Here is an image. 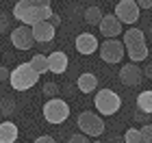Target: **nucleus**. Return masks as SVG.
<instances>
[{
    "mask_svg": "<svg viewBox=\"0 0 152 143\" xmlns=\"http://www.w3.org/2000/svg\"><path fill=\"white\" fill-rule=\"evenodd\" d=\"M54 15L52 7H46V9H37L35 4H31V0H18L15 7H13V17L20 20L22 26H35L39 22H48Z\"/></svg>",
    "mask_w": 152,
    "mask_h": 143,
    "instance_id": "obj_1",
    "label": "nucleus"
},
{
    "mask_svg": "<svg viewBox=\"0 0 152 143\" xmlns=\"http://www.w3.org/2000/svg\"><path fill=\"white\" fill-rule=\"evenodd\" d=\"M124 48H126V54L130 59V63H139V61H146L148 59V44H146V33L141 28H128L124 30V39H122Z\"/></svg>",
    "mask_w": 152,
    "mask_h": 143,
    "instance_id": "obj_2",
    "label": "nucleus"
},
{
    "mask_svg": "<svg viewBox=\"0 0 152 143\" xmlns=\"http://www.w3.org/2000/svg\"><path fill=\"white\" fill-rule=\"evenodd\" d=\"M37 83H39V74L35 72V67L31 65V61H28V63H20L18 67H13L9 85L15 91H28Z\"/></svg>",
    "mask_w": 152,
    "mask_h": 143,
    "instance_id": "obj_3",
    "label": "nucleus"
},
{
    "mask_svg": "<svg viewBox=\"0 0 152 143\" xmlns=\"http://www.w3.org/2000/svg\"><path fill=\"white\" fill-rule=\"evenodd\" d=\"M94 106L98 115H115L122 108V98L113 89H100L94 95Z\"/></svg>",
    "mask_w": 152,
    "mask_h": 143,
    "instance_id": "obj_4",
    "label": "nucleus"
},
{
    "mask_svg": "<svg viewBox=\"0 0 152 143\" xmlns=\"http://www.w3.org/2000/svg\"><path fill=\"white\" fill-rule=\"evenodd\" d=\"M41 113H44V119L48 124H63V121L70 117V104H67L65 100L61 98H52L44 102V108H41Z\"/></svg>",
    "mask_w": 152,
    "mask_h": 143,
    "instance_id": "obj_5",
    "label": "nucleus"
},
{
    "mask_svg": "<svg viewBox=\"0 0 152 143\" xmlns=\"http://www.w3.org/2000/svg\"><path fill=\"white\" fill-rule=\"evenodd\" d=\"M76 124H78L80 132L87 134V137H102V132H104V128H107L104 119L94 111H83L78 115V119H76Z\"/></svg>",
    "mask_w": 152,
    "mask_h": 143,
    "instance_id": "obj_6",
    "label": "nucleus"
},
{
    "mask_svg": "<svg viewBox=\"0 0 152 143\" xmlns=\"http://www.w3.org/2000/svg\"><path fill=\"white\" fill-rule=\"evenodd\" d=\"M113 15L120 20L122 24H135L141 17V9L137 4V0H120L113 9Z\"/></svg>",
    "mask_w": 152,
    "mask_h": 143,
    "instance_id": "obj_7",
    "label": "nucleus"
},
{
    "mask_svg": "<svg viewBox=\"0 0 152 143\" xmlns=\"http://www.w3.org/2000/svg\"><path fill=\"white\" fill-rule=\"evenodd\" d=\"M124 54H126V48L120 39H107V41L100 44V59L104 61V63H120L124 59Z\"/></svg>",
    "mask_w": 152,
    "mask_h": 143,
    "instance_id": "obj_8",
    "label": "nucleus"
},
{
    "mask_svg": "<svg viewBox=\"0 0 152 143\" xmlns=\"http://www.w3.org/2000/svg\"><path fill=\"white\" fill-rule=\"evenodd\" d=\"M9 37H11L13 48H18V50H31L33 44H35V37H33V28L31 26H18V28H13L9 33Z\"/></svg>",
    "mask_w": 152,
    "mask_h": 143,
    "instance_id": "obj_9",
    "label": "nucleus"
},
{
    "mask_svg": "<svg viewBox=\"0 0 152 143\" xmlns=\"http://www.w3.org/2000/svg\"><path fill=\"white\" fill-rule=\"evenodd\" d=\"M120 80L126 87H137L143 80V70L137 67V63H126L120 67Z\"/></svg>",
    "mask_w": 152,
    "mask_h": 143,
    "instance_id": "obj_10",
    "label": "nucleus"
},
{
    "mask_svg": "<svg viewBox=\"0 0 152 143\" xmlns=\"http://www.w3.org/2000/svg\"><path fill=\"white\" fill-rule=\"evenodd\" d=\"M74 48H76L78 54L89 57V54H94L98 50V37L91 35V33H80V35L74 39Z\"/></svg>",
    "mask_w": 152,
    "mask_h": 143,
    "instance_id": "obj_11",
    "label": "nucleus"
},
{
    "mask_svg": "<svg viewBox=\"0 0 152 143\" xmlns=\"http://www.w3.org/2000/svg\"><path fill=\"white\" fill-rule=\"evenodd\" d=\"M100 35H104L107 39H117L120 35H124L122 22L115 15H104L102 22H100Z\"/></svg>",
    "mask_w": 152,
    "mask_h": 143,
    "instance_id": "obj_12",
    "label": "nucleus"
},
{
    "mask_svg": "<svg viewBox=\"0 0 152 143\" xmlns=\"http://www.w3.org/2000/svg\"><path fill=\"white\" fill-rule=\"evenodd\" d=\"M67 63H70V59H67V54L61 52V50H54V52L48 54V70L52 74H63L67 70Z\"/></svg>",
    "mask_w": 152,
    "mask_h": 143,
    "instance_id": "obj_13",
    "label": "nucleus"
},
{
    "mask_svg": "<svg viewBox=\"0 0 152 143\" xmlns=\"http://www.w3.org/2000/svg\"><path fill=\"white\" fill-rule=\"evenodd\" d=\"M54 35H57V28H54L50 22H39V24L33 26V37H35V41H39V44L52 41Z\"/></svg>",
    "mask_w": 152,
    "mask_h": 143,
    "instance_id": "obj_14",
    "label": "nucleus"
},
{
    "mask_svg": "<svg viewBox=\"0 0 152 143\" xmlns=\"http://www.w3.org/2000/svg\"><path fill=\"white\" fill-rule=\"evenodd\" d=\"M18 137H20L18 126L13 124V121L4 119L2 124H0V143H15Z\"/></svg>",
    "mask_w": 152,
    "mask_h": 143,
    "instance_id": "obj_15",
    "label": "nucleus"
},
{
    "mask_svg": "<svg viewBox=\"0 0 152 143\" xmlns=\"http://www.w3.org/2000/svg\"><path fill=\"white\" fill-rule=\"evenodd\" d=\"M76 85H78V91L83 93H94L96 91V87H98V78H96V74H80L78 80H76Z\"/></svg>",
    "mask_w": 152,
    "mask_h": 143,
    "instance_id": "obj_16",
    "label": "nucleus"
},
{
    "mask_svg": "<svg viewBox=\"0 0 152 143\" xmlns=\"http://www.w3.org/2000/svg\"><path fill=\"white\" fill-rule=\"evenodd\" d=\"M85 22L87 24H91V26H100V22H102V17H104V13H102V9L100 7H96V4H91V7H87L85 9Z\"/></svg>",
    "mask_w": 152,
    "mask_h": 143,
    "instance_id": "obj_17",
    "label": "nucleus"
},
{
    "mask_svg": "<svg viewBox=\"0 0 152 143\" xmlns=\"http://www.w3.org/2000/svg\"><path fill=\"white\" fill-rule=\"evenodd\" d=\"M137 108L146 115H152V89L148 91H141L137 95Z\"/></svg>",
    "mask_w": 152,
    "mask_h": 143,
    "instance_id": "obj_18",
    "label": "nucleus"
},
{
    "mask_svg": "<svg viewBox=\"0 0 152 143\" xmlns=\"http://www.w3.org/2000/svg\"><path fill=\"white\" fill-rule=\"evenodd\" d=\"M15 111H18V102L13 98H9V95H4L0 100V113H2V117H13Z\"/></svg>",
    "mask_w": 152,
    "mask_h": 143,
    "instance_id": "obj_19",
    "label": "nucleus"
},
{
    "mask_svg": "<svg viewBox=\"0 0 152 143\" xmlns=\"http://www.w3.org/2000/svg\"><path fill=\"white\" fill-rule=\"evenodd\" d=\"M31 65L35 67V72L39 74H48L50 70H48V57H44V54H35V57L31 59Z\"/></svg>",
    "mask_w": 152,
    "mask_h": 143,
    "instance_id": "obj_20",
    "label": "nucleus"
},
{
    "mask_svg": "<svg viewBox=\"0 0 152 143\" xmlns=\"http://www.w3.org/2000/svg\"><path fill=\"white\" fill-rule=\"evenodd\" d=\"M124 143H141V130L139 128H128L124 132Z\"/></svg>",
    "mask_w": 152,
    "mask_h": 143,
    "instance_id": "obj_21",
    "label": "nucleus"
},
{
    "mask_svg": "<svg viewBox=\"0 0 152 143\" xmlns=\"http://www.w3.org/2000/svg\"><path fill=\"white\" fill-rule=\"evenodd\" d=\"M41 93H44L48 100L57 98V95H59V83H46L44 87H41Z\"/></svg>",
    "mask_w": 152,
    "mask_h": 143,
    "instance_id": "obj_22",
    "label": "nucleus"
},
{
    "mask_svg": "<svg viewBox=\"0 0 152 143\" xmlns=\"http://www.w3.org/2000/svg\"><path fill=\"white\" fill-rule=\"evenodd\" d=\"M4 33H11V15L0 11V35H4Z\"/></svg>",
    "mask_w": 152,
    "mask_h": 143,
    "instance_id": "obj_23",
    "label": "nucleus"
},
{
    "mask_svg": "<svg viewBox=\"0 0 152 143\" xmlns=\"http://www.w3.org/2000/svg\"><path fill=\"white\" fill-rule=\"evenodd\" d=\"M139 130H141V143H152V124H143Z\"/></svg>",
    "mask_w": 152,
    "mask_h": 143,
    "instance_id": "obj_24",
    "label": "nucleus"
},
{
    "mask_svg": "<svg viewBox=\"0 0 152 143\" xmlns=\"http://www.w3.org/2000/svg\"><path fill=\"white\" fill-rule=\"evenodd\" d=\"M67 143H91V141H89L87 134H83V132H80V134H72Z\"/></svg>",
    "mask_w": 152,
    "mask_h": 143,
    "instance_id": "obj_25",
    "label": "nucleus"
},
{
    "mask_svg": "<svg viewBox=\"0 0 152 143\" xmlns=\"http://www.w3.org/2000/svg\"><path fill=\"white\" fill-rule=\"evenodd\" d=\"M31 4H35L37 9H46V7H52V0H31Z\"/></svg>",
    "mask_w": 152,
    "mask_h": 143,
    "instance_id": "obj_26",
    "label": "nucleus"
},
{
    "mask_svg": "<svg viewBox=\"0 0 152 143\" xmlns=\"http://www.w3.org/2000/svg\"><path fill=\"white\" fill-rule=\"evenodd\" d=\"M35 143H57V141H54V137H50V134H41V137L35 139Z\"/></svg>",
    "mask_w": 152,
    "mask_h": 143,
    "instance_id": "obj_27",
    "label": "nucleus"
},
{
    "mask_svg": "<svg viewBox=\"0 0 152 143\" xmlns=\"http://www.w3.org/2000/svg\"><path fill=\"white\" fill-rule=\"evenodd\" d=\"M9 78H11V72H9V67L0 65V80H9Z\"/></svg>",
    "mask_w": 152,
    "mask_h": 143,
    "instance_id": "obj_28",
    "label": "nucleus"
},
{
    "mask_svg": "<svg viewBox=\"0 0 152 143\" xmlns=\"http://www.w3.org/2000/svg\"><path fill=\"white\" fill-rule=\"evenodd\" d=\"M139 9H152V0H137Z\"/></svg>",
    "mask_w": 152,
    "mask_h": 143,
    "instance_id": "obj_29",
    "label": "nucleus"
},
{
    "mask_svg": "<svg viewBox=\"0 0 152 143\" xmlns=\"http://www.w3.org/2000/svg\"><path fill=\"white\" fill-rule=\"evenodd\" d=\"M48 22H50V24H52V26H54V28H57V26H59V22H61V17H59V15H57V13H54V15H52V17H50V20H48Z\"/></svg>",
    "mask_w": 152,
    "mask_h": 143,
    "instance_id": "obj_30",
    "label": "nucleus"
},
{
    "mask_svg": "<svg viewBox=\"0 0 152 143\" xmlns=\"http://www.w3.org/2000/svg\"><path fill=\"white\" fill-rule=\"evenodd\" d=\"M143 76H146V78H152V65H146V67H143Z\"/></svg>",
    "mask_w": 152,
    "mask_h": 143,
    "instance_id": "obj_31",
    "label": "nucleus"
},
{
    "mask_svg": "<svg viewBox=\"0 0 152 143\" xmlns=\"http://www.w3.org/2000/svg\"><path fill=\"white\" fill-rule=\"evenodd\" d=\"M148 35H150V39H152V26H150V28H148Z\"/></svg>",
    "mask_w": 152,
    "mask_h": 143,
    "instance_id": "obj_32",
    "label": "nucleus"
},
{
    "mask_svg": "<svg viewBox=\"0 0 152 143\" xmlns=\"http://www.w3.org/2000/svg\"><path fill=\"white\" fill-rule=\"evenodd\" d=\"M91 143H102V141H100V139H96V141H91Z\"/></svg>",
    "mask_w": 152,
    "mask_h": 143,
    "instance_id": "obj_33",
    "label": "nucleus"
}]
</instances>
